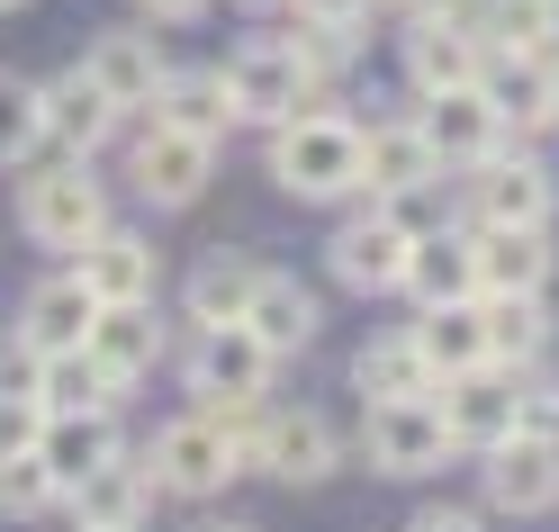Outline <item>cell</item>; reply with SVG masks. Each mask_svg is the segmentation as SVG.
Masks as SVG:
<instances>
[{
    "label": "cell",
    "mask_w": 559,
    "mask_h": 532,
    "mask_svg": "<svg viewBox=\"0 0 559 532\" xmlns=\"http://www.w3.org/2000/svg\"><path fill=\"white\" fill-rule=\"evenodd\" d=\"M243 10H280V0H243Z\"/></svg>",
    "instance_id": "ee69618b"
},
{
    "label": "cell",
    "mask_w": 559,
    "mask_h": 532,
    "mask_svg": "<svg viewBox=\"0 0 559 532\" xmlns=\"http://www.w3.org/2000/svg\"><path fill=\"white\" fill-rule=\"evenodd\" d=\"M397 289L415 307H451V298H478V244L469 226H425L415 235V253H406V280Z\"/></svg>",
    "instance_id": "ffe728a7"
},
{
    "label": "cell",
    "mask_w": 559,
    "mask_h": 532,
    "mask_svg": "<svg viewBox=\"0 0 559 532\" xmlns=\"http://www.w3.org/2000/svg\"><path fill=\"white\" fill-rule=\"evenodd\" d=\"M514 434H542V442H559V388H523V424Z\"/></svg>",
    "instance_id": "8d00e7d4"
},
{
    "label": "cell",
    "mask_w": 559,
    "mask_h": 532,
    "mask_svg": "<svg viewBox=\"0 0 559 532\" xmlns=\"http://www.w3.org/2000/svg\"><path fill=\"white\" fill-rule=\"evenodd\" d=\"M82 73L109 91L127 118H145V109H154V91H163V73H171V55H163L154 27H99V37L82 46Z\"/></svg>",
    "instance_id": "7c38bea8"
},
{
    "label": "cell",
    "mask_w": 559,
    "mask_h": 532,
    "mask_svg": "<svg viewBox=\"0 0 559 532\" xmlns=\"http://www.w3.org/2000/svg\"><path fill=\"white\" fill-rule=\"evenodd\" d=\"M478 298L487 289H550V226H469Z\"/></svg>",
    "instance_id": "4316f807"
},
{
    "label": "cell",
    "mask_w": 559,
    "mask_h": 532,
    "mask_svg": "<svg viewBox=\"0 0 559 532\" xmlns=\"http://www.w3.org/2000/svg\"><path fill=\"white\" fill-rule=\"evenodd\" d=\"M37 145H46V82L0 63V163H27Z\"/></svg>",
    "instance_id": "d6a6232c"
},
{
    "label": "cell",
    "mask_w": 559,
    "mask_h": 532,
    "mask_svg": "<svg viewBox=\"0 0 559 532\" xmlns=\"http://www.w3.org/2000/svg\"><path fill=\"white\" fill-rule=\"evenodd\" d=\"M415 127L433 135L442 172H469V163H487V154L506 145V118H497V99H487V82H461V91H425Z\"/></svg>",
    "instance_id": "2e32d148"
},
{
    "label": "cell",
    "mask_w": 559,
    "mask_h": 532,
    "mask_svg": "<svg viewBox=\"0 0 559 532\" xmlns=\"http://www.w3.org/2000/svg\"><path fill=\"white\" fill-rule=\"evenodd\" d=\"M91 326H99V298H91V280H82L73 262H63V271H46L37 289L19 298V343L37 352V362H46V352L91 343Z\"/></svg>",
    "instance_id": "ac0fdd59"
},
{
    "label": "cell",
    "mask_w": 559,
    "mask_h": 532,
    "mask_svg": "<svg viewBox=\"0 0 559 532\" xmlns=\"http://www.w3.org/2000/svg\"><path fill=\"white\" fill-rule=\"evenodd\" d=\"M226 91H235V118H253V127H289L298 109H325V82L298 63L289 37H243L226 63Z\"/></svg>",
    "instance_id": "277c9868"
},
{
    "label": "cell",
    "mask_w": 559,
    "mask_h": 532,
    "mask_svg": "<svg viewBox=\"0 0 559 532\" xmlns=\"http://www.w3.org/2000/svg\"><path fill=\"white\" fill-rule=\"evenodd\" d=\"M433 406L451 424V451H487L523 424V370H506V362L451 370V379H433Z\"/></svg>",
    "instance_id": "ba28073f"
},
{
    "label": "cell",
    "mask_w": 559,
    "mask_h": 532,
    "mask_svg": "<svg viewBox=\"0 0 559 532\" xmlns=\"http://www.w3.org/2000/svg\"><path fill=\"white\" fill-rule=\"evenodd\" d=\"M406 19H478V0H397Z\"/></svg>",
    "instance_id": "60d3db41"
},
{
    "label": "cell",
    "mask_w": 559,
    "mask_h": 532,
    "mask_svg": "<svg viewBox=\"0 0 559 532\" xmlns=\"http://www.w3.org/2000/svg\"><path fill=\"white\" fill-rule=\"evenodd\" d=\"M379 0H298V19H334V27H361Z\"/></svg>",
    "instance_id": "74e56055"
},
{
    "label": "cell",
    "mask_w": 559,
    "mask_h": 532,
    "mask_svg": "<svg viewBox=\"0 0 559 532\" xmlns=\"http://www.w3.org/2000/svg\"><path fill=\"white\" fill-rule=\"evenodd\" d=\"M478 37H487V55L550 63V55H559V0H487V10H478Z\"/></svg>",
    "instance_id": "f546056e"
},
{
    "label": "cell",
    "mask_w": 559,
    "mask_h": 532,
    "mask_svg": "<svg viewBox=\"0 0 559 532\" xmlns=\"http://www.w3.org/2000/svg\"><path fill=\"white\" fill-rule=\"evenodd\" d=\"M145 118L181 127V135H207V145H226V127H243V118H235V91H226V63L163 73V91H154V109H145Z\"/></svg>",
    "instance_id": "cb8c5ba5"
},
{
    "label": "cell",
    "mask_w": 559,
    "mask_h": 532,
    "mask_svg": "<svg viewBox=\"0 0 559 532\" xmlns=\"http://www.w3.org/2000/svg\"><path fill=\"white\" fill-rule=\"evenodd\" d=\"M280 352L253 326H199L190 343V398H271Z\"/></svg>",
    "instance_id": "4fadbf2b"
},
{
    "label": "cell",
    "mask_w": 559,
    "mask_h": 532,
    "mask_svg": "<svg viewBox=\"0 0 559 532\" xmlns=\"http://www.w3.org/2000/svg\"><path fill=\"white\" fill-rule=\"evenodd\" d=\"M46 506H63V487L46 478L37 451H0V523H37Z\"/></svg>",
    "instance_id": "836d02e7"
},
{
    "label": "cell",
    "mask_w": 559,
    "mask_h": 532,
    "mask_svg": "<svg viewBox=\"0 0 559 532\" xmlns=\"http://www.w3.org/2000/svg\"><path fill=\"white\" fill-rule=\"evenodd\" d=\"M207 172H217V145H207V135L163 127V118H145V135H135V154H127V181H135V199H145V208H199Z\"/></svg>",
    "instance_id": "30bf717a"
},
{
    "label": "cell",
    "mask_w": 559,
    "mask_h": 532,
    "mask_svg": "<svg viewBox=\"0 0 559 532\" xmlns=\"http://www.w3.org/2000/svg\"><path fill=\"white\" fill-rule=\"evenodd\" d=\"M550 118H559V55H550Z\"/></svg>",
    "instance_id": "b9f144b4"
},
{
    "label": "cell",
    "mask_w": 559,
    "mask_h": 532,
    "mask_svg": "<svg viewBox=\"0 0 559 532\" xmlns=\"http://www.w3.org/2000/svg\"><path fill=\"white\" fill-rule=\"evenodd\" d=\"M73 271L91 280L99 307H135V298L163 289V253H154V235H135V226H99L73 253Z\"/></svg>",
    "instance_id": "d6986e66"
},
{
    "label": "cell",
    "mask_w": 559,
    "mask_h": 532,
    "mask_svg": "<svg viewBox=\"0 0 559 532\" xmlns=\"http://www.w3.org/2000/svg\"><path fill=\"white\" fill-rule=\"evenodd\" d=\"M91 362L109 370L118 388H135L154 362H163V316L154 298H135V307H99V326H91Z\"/></svg>",
    "instance_id": "484cf974"
},
{
    "label": "cell",
    "mask_w": 559,
    "mask_h": 532,
    "mask_svg": "<svg viewBox=\"0 0 559 532\" xmlns=\"http://www.w3.org/2000/svg\"><path fill=\"white\" fill-rule=\"evenodd\" d=\"M406 532H487V523H478L469 506H425V515H415Z\"/></svg>",
    "instance_id": "f35d334b"
},
{
    "label": "cell",
    "mask_w": 559,
    "mask_h": 532,
    "mask_svg": "<svg viewBox=\"0 0 559 532\" xmlns=\"http://www.w3.org/2000/svg\"><path fill=\"white\" fill-rule=\"evenodd\" d=\"M37 398H46V415H82V406H118L127 388L91 362V343H73V352H46L37 362Z\"/></svg>",
    "instance_id": "1f68e13d"
},
{
    "label": "cell",
    "mask_w": 559,
    "mask_h": 532,
    "mask_svg": "<svg viewBox=\"0 0 559 532\" xmlns=\"http://www.w3.org/2000/svg\"><path fill=\"white\" fill-rule=\"evenodd\" d=\"M478 487H487V506L514 515V523L550 515V506H559V442H542V434L487 442V451H478Z\"/></svg>",
    "instance_id": "8fae6325"
},
{
    "label": "cell",
    "mask_w": 559,
    "mask_h": 532,
    "mask_svg": "<svg viewBox=\"0 0 559 532\" xmlns=\"http://www.w3.org/2000/svg\"><path fill=\"white\" fill-rule=\"evenodd\" d=\"M243 326H253L280 362H289V352H307L325 334V307H317V289H298L289 271H262V289H253V307H243Z\"/></svg>",
    "instance_id": "83f0119b"
},
{
    "label": "cell",
    "mask_w": 559,
    "mask_h": 532,
    "mask_svg": "<svg viewBox=\"0 0 559 532\" xmlns=\"http://www.w3.org/2000/svg\"><path fill=\"white\" fill-rule=\"evenodd\" d=\"M271 181L307 199V208H334V199H361V127L334 118V109H298L289 127H271Z\"/></svg>",
    "instance_id": "6da1fadb"
},
{
    "label": "cell",
    "mask_w": 559,
    "mask_h": 532,
    "mask_svg": "<svg viewBox=\"0 0 559 532\" xmlns=\"http://www.w3.org/2000/svg\"><path fill=\"white\" fill-rule=\"evenodd\" d=\"M46 434V398L37 388H0V451H37Z\"/></svg>",
    "instance_id": "d590c367"
},
{
    "label": "cell",
    "mask_w": 559,
    "mask_h": 532,
    "mask_svg": "<svg viewBox=\"0 0 559 532\" xmlns=\"http://www.w3.org/2000/svg\"><path fill=\"white\" fill-rule=\"evenodd\" d=\"M353 388H361V406H379V398H425V388H433V362L415 352V334H370L361 362H353Z\"/></svg>",
    "instance_id": "4dcf8cb0"
},
{
    "label": "cell",
    "mask_w": 559,
    "mask_h": 532,
    "mask_svg": "<svg viewBox=\"0 0 559 532\" xmlns=\"http://www.w3.org/2000/svg\"><path fill=\"white\" fill-rule=\"evenodd\" d=\"M478 326H487V362L533 370L542 352H550V298L542 289H487L478 298Z\"/></svg>",
    "instance_id": "d4e9b609"
},
{
    "label": "cell",
    "mask_w": 559,
    "mask_h": 532,
    "mask_svg": "<svg viewBox=\"0 0 559 532\" xmlns=\"http://www.w3.org/2000/svg\"><path fill=\"white\" fill-rule=\"evenodd\" d=\"M343 470V434L317 406H271L262 415V442L243 451V478H280V487H317Z\"/></svg>",
    "instance_id": "9c48e42d"
},
{
    "label": "cell",
    "mask_w": 559,
    "mask_h": 532,
    "mask_svg": "<svg viewBox=\"0 0 559 532\" xmlns=\"http://www.w3.org/2000/svg\"><path fill=\"white\" fill-rule=\"evenodd\" d=\"M207 10V0H135V19H154V27H190Z\"/></svg>",
    "instance_id": "ab89813d"
},
{
    "label": "cell",
    "mask_w": 559,
    "mask_h": 532,
    "mask_svg": "<svg viewBox=\"0 0 559 532\" xmlns=\"http://www.w3.org/2000/svg\"><path fill=\"white\" fill-rule=\"evenodd\" d=\"M118 118H127V109H118V99L82 73V63L46 82V145H63V154H82V163H91V154L118 135Z\"/></svg>",
    "instance_id": "44dd1931"
},
{
    "label": "cell",
    "mask_w": 559,
    "mask_h": 532,
    "mask_svg": "<svg viewBox=\"0 0 559 532\" xmlns=\"http://www.w3.org/2000/svg\"><path fill=\"white\" fill-rule=\"evenodd\" d=\"M397 63H406L415 99H425V91H461V82L487 73V37H478V19H406Z\"/></svg>",
    "instance_id": "9a60e30c"
},
{
    "label": "cell",
    "mask_w": 559,
    "mask_h": 532,
    "mask_svg": "<svg viewBox=\"0 0 559 532\" xmlns=\"http://www.w3.org/2000/svg\"><path fill=\"white\" fill-rule=\"evenodd\" d=\"M361 181L370 199H415V190H442V154L415 118H370L361 127Z\"/></svg>",
    "instance_id": "e0dca14e"
},
{
    "label": "cell",
    "mask_w": 559,
    "mask_h": 532,
    "mask_svg": "<svg viewBox=\"0 0 559 532\" xmlns=\"http://www.w3.org/2000/svg\"><path fill=\"white\" fill-rule=\"evenodd\" d=\"M415 352L433 362V379H451V370H478L487 362V326H478V298H451V307H415Z\"/></svg>",
    "instance_id": "f1b7e54d"
},
{
    "label": "cell",
    "mask_w": 559,
    "mask_h": 532,
    "mask_svg": "<svg viewBox=\"0 0 559 532\" xmlns=\"http://www.w3.org/2000/svg\"><path fill=\"white\" fill-rule=\"evenodd\" d=\"M353 37H361V27H334V19H298V27H289L298 63H307V73H317V82H334L343 63H353Z\"/></svg>",
    "instance_id": "e575fe53"
},
{
    "label": "cell",
    "mask_w": 559,
    "mask_h": 532,
    "mask_svg": "<svg viewBox=\"0 0 559 532\" xmlns=\"http://www.w3.org/2000/svg\"><path fill=\"white\" fill-rule=\"evenodd\" d=\"M207 532H253V523H207Z\"/></svg>",
    "instance_id": "7bdbcfd3"
},
{
    "label": "cell",
    "mask_w": 559,
    "mask_h": 532,
    "mask_svg": "<svg viewBox=\"0 0 559 532\" xmlns=\"http://www.w3.org/2000/svg\"><path fill=\"white\" fill-rule=\"evenodd\" d=\"M253 289H262V262L243 253V244H217V253H199L190 289H181V316L190 326H243Z\"/></svg>",
    "instance_id": "603a6c76"
},
{
    "label": "cell",
    "mask_w": 559,
    "mask_h": 532,
    "mask_svg": "<svg viewBox=\"0 0 559 532\" xmlns=\"http://www.w3.org/2000/svg\"><path fill=\"white\" fill-rule=\"evenodd\" d=\"M10 10H27V0H0V19H10Z\"/></svg>",
    "instance_id": "f6af8a7d"
},
{
    "label": "cell",
    "mask_w": 559,
    "mask_h": 532,
    "mask_svg": "<svg viewBox=\"0 0 559 532\" xmlns=\"http://www.w3.org/2000/svg\"><path fill=\"white\" fill-rule=\"evenodd\" d=\"M361 460L379 478H425V470H442L451 460V424H442V406H433V388L425 398H379V406H361Z\"/></svg>",
    "instance_id": "5b68a950"
},
{
    "label": "cell",
    "mask_w": 559,
    "mask_h": 532,
    "mask_svg": "<svg viewBox=\"0 0 559 532\" xmlns=\"http://www.w3.org/2000/svg\"><path fill=\"white\" fill-rule=\"evenodd\" d=\"M461 208L469 217L461 226H550V208H559V190H550V172L533 163V154H487V163H469L461 172Z\"/></svg>",
    "instance_id": "52a82bcc"
},
{
    "label": "cell",
    "mask_w": 559,
    "mask_h": 532,
    "mask_svg": "<svg viewBox=\"0 0 559 532\" xmlns=\"http://www.w3.org/2000/svg\"><path fill=\"white\" fill-rule=\"evenodd\" d=\"M406 253H415V226L397 217L389 199H370V190L353 199V217L325 235V271H334L353 298H389L397 280H406Z\"/></svg>",
    "instance_id": "3957f363"
},
{
    "label": "cell",
    "mask_w": 559,
    "mask_h": 532,
    "mask_svg": "<svg viewBox=\"0 0 559 532\" xmlns=\"http://www.w3.org/2000/svg\"><path fill=\"white\" fill-rule=\"evenodd\" d=\"M118 406H82V415H46V434H37V460H46V478L55 487H82L99 460H118Z\"/></svg>",
    "instance_id": "7402d4cb"
},
{
    "label": "cell",
    "mask_w": 559,
    "mask_h": 532,
    "mask_svg": "<svg viewBox=\"0 0 559 532\" xmlns=\"http://www.w3.org/2000/svg\"><path fill=\"white\" fill-rule=\"evenodd\" d=\"M135 460L154 470V487H163V496H190V506H199V496H226V478H243L235 442H226L199 406H190V415H171V424H154V442L135 451Z\"/></svg>",
    "instance_id": "8992f818"
},
{
    "label": "cell",
    "mask_w": 559,
    "mask_h": 532,
    "mask_svg": "<svg viewBox=\"0 0 559 532\" xmlns=\"http://www.w3.org/2000/svg\"><path fill=\"white\" fill-rule=\"evenodd\" d=\"M154 496H163L154 470L135 451H118V460H99L82 487H63V515H73V532H145Z\"/></svg>",
    "instance_id": "5bb4252c"
},
{
    "label": "cell",
    "mask_w": 559,
    "mask_h": 532,
    "mask_svg": "<svg viewBox=\"0 0 559 532\" xmlns=\"http://www.w3.org/2000/svg\"><path fill=\"white\" fill-rule=\"evenodd\" d=\"M19 226H27L37 253H63V262H73L82 244L109 226V190L91 181L82 154H63V163H46V172H27V181H19Z\"/></svg>",
    "instance_id": "7a4b0ae2"
}]
</instances>
